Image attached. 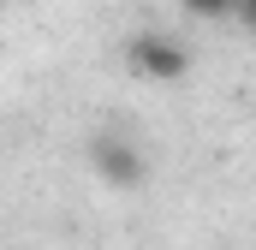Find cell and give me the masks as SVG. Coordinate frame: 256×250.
Segmentation results:
<instances>
[{
	"mask_svg": "<svg viewBox=\"0 0 256 250\" xmlns=\"http://www.w3.org/2000/svg\"><path fill=\"white\" fill-rule=\"evenodd\" d=\"M126 66H131V78L179 84V78L191 72V48L173 42V36H161V30H143V36H131V42H126Z\"/></svg>",
	"mask_w": 256,
	"mask_h": 250,
	"instance_id": "obj_1",
	"label": "cell"
},
{
	"mask_svg": "<svg viewBox=\"0 0 256 250\" xmlns=\"http://www.w3.org/2000/svg\"><path fill=\"white\" fill-rule=\"evenodd\" d=\"M191 18H202V24H226L232 12H238V0H179Z\"/></svg>",
	"mask_w": 256,
	"mask_h": 250,
	"instance_id": "obj_3",
	"label": "cell"
},
{
	"mask_svg": "<svg viewBox=\"0 0 256 250\" xmlns=\"http://www.w3.org/2000/svg\"><path fill=\"white\" fill-rule=\"evenodd\" d=\"M90 161H96V179L114 190H131L149 179V161H143V149L126 143V137H114V131H102L96 143H90Z\"/></svg>",
	"mask_w": 256,
	"mask_h": 250,
	"instance_id": "obj_2",
	"label": "cell"
},
{
	"mask_svg": "<svg viewBox=\"0 0 256 250\" xmlns=\"http://www.w3.org/2000/svg\"><path fill=\"white\" fill-rule=\"evenodd\" d=\"M232 18H238V30H250V36H256V0H238Z\"/></svg>",
	"mask_w": 256,
	"mask_h": 250,
	"instance_id": "obj_4",
	"label": "cell"
}]
</instances>
